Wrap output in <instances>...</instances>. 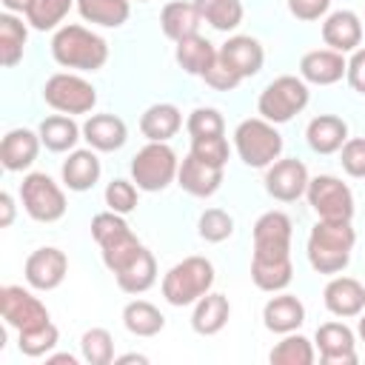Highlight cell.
I'll list each match as a JSON object with an SVG mask.
<instances>
[{
    "mask_svg": "<svg viewBox=\"0 0 365 365\" xmlns=\"http://www.w3.org/2000/svg\"><path fill=\"white\" fill-rule=\"evenodd\" d=\"M356 242V231L351 222H334V220H317V225L308 234V262L317 274H339L351 262V251Z\"/></svg>",
    "mask_w": 365,
    "mask_h": 365,
    "instance_id": "cell-3",
    "label": "cell"
},
{
    "mask_svg": "<svg viewBox=\"0 0 365 365\" xmlns=\"http://www.w3.org/2000/svg\"><path fill=\"white\" fill-rule=\"evenodd\" d=\"M46 362H51V365H77V356L74 354H48L46 356Z\"/></svg>",
    "mask_w": 365,
    "mask_h": 365,
    "instance_id": "cell-49",
    "label": "cell"
},
{
    "mask_svg": "<svg viewBox=\"0 0 365 365\" xmlns=\"http://www.w3.org/2000/svg\"><path fill=\"white\" fill-rule=\"evenodd\" d=\"M180 160L168 143H148L131 157V180L140 191H163L177 180Z\"/></svg>",
    "mask_w": 365,
    "mask_h": 365,
    "instance_id": "cell-7",
    "label": "cell"
},
{
    "mask_svg": "<svg viewBox=\"0 0 365 365\" xmlns=\"http://www.w3.org/2000/svg\"><path fill=\"white\" fill-rule=\"evenodd\" d=\"M68 274V257L54 248V245H43L37 251L29 254L23 277L34 291H54Z\"/></svg>",
    "mask_w": 365,
    "mask_h": 365,
    "instance_id": "cell-14",
    "label": "cell"
},
{
    "mask_svg": "<svg viewBox=\"0 0 365 365\" xmlns=\"http://www.w3.org/2000/svg\"><path fill=\"white\" fill-rule=\"evenodd\" d=\"M200 17L214 26L217 31H231L242 23V3L240 0H191Z\"/></svg>",
    "mask_w": 365,
    "mask_h": 365,
    "instance_id": "cell-35",
    "label": "cell"
},
{
    "mask_svg": "<svg viewBox=\"0 0 365 365\" xmlns=\"http://www.w3.org/2000/svg\"><path fill=\"white\" fill-rule=\"evenodd\" d=\"M262 322L271 334H291L305 322V305L294 294H279L271 297L262 308Z\"/></svg>",
    "mask_w": 365,
    "mask_h": 365,
    "instance_id": "cell-24",
    "label": "cell"
},
{
    "mask_svg": "<svg viewBox=\"0 0 365 365\" xmlns=\"http://www.w3.org/2000/svg\"><path fill=\"white\" fill-rule=\"evenodd\" d=\"M322 40H325L328 48H334L339 54L356 51L359 43H362V20L348 9L331 11L322 23Z\"/></svg>",
    "mask_w": 365,
    "mask_h": 365,
    "instance_id": "cell-20",
    "label": "cell"
},
{
    "mask_svg": "<svg viewBox=\"0 0 365 365\" xmlns=\"http://www.w3.org/2000/svg\"><path fill=\"white\" fill-rule=\"evenodd\" d=\"M191 154L200 157V160H205V163H211V165L225 168L231 148H228V140L222 134H214V137H191Z\"/></svg>",
    "mask_w": 365,
    "mask_h": 365,
    "instance_id": "cell-41",
    "label": "cell"
},
{
    "mask_svg": "<svg viewBox=\"0 0 365 365\" xmlns=\"http://www.w3.org/2000/svg\"><path fill=\"white\" fill-rule=\"evenodd\" d=\"M356 334H359V339L365 342V311L359 314V322H356Z\"/></svg>",
    "mask_w": 365,
    "mask_h": 365,
    "instance_id": "cell-51",
    "label": "cell"
},
{
    "mask_svg": "<svg viewBox=\"0 0 365 365\" xmlns=\"http://www.w3.org/2000/svg\"><path fill=\"white\" fill-rule=\"evenodd\" d=\"M37 134H40V143H43L48 151L60 154V151H71V148L77 145L83 128L71 120V114H51V117H46V120L40 123Z\"/></svg>",
    "mask_w": 365,
    "mask_h": 365,
    "instance_id": "cell-30",
    "label": "cell"
},
{
    "mask_svg": "<svg viewBox=\"0 0 365 365\" xmlns=\"http://www.w3.org/2000/svg\"><path fill=\"white\" fill-rule=\"evenodd\" d=\"M0 3H3L6 11H11V14H14V11H23V14H26V11L31 9L34 0H0Z\"/></svg>",
    "mask_w": 365,
    "mask_h": 365,
    "instance_id": "cell-48",
    "label": "cell"
},
{
    "mask_svg": "<svg viewBox=\"0 0 365 365\" xmlns=\"http://www.w3.org/2000/svg\"><path fill=\"white\" fill-rule=\"evenodd\" d=\"M77 0H34L31 9L26 11V20L31 29L37 31H48L54 29L57 23H63V17L68 14V9L74 6Z\"/></svg>",
    "mask_w": 365,
    "mask_h": 365,
    "instance_id": "cell-38",
    "label": "cell"
},
{
    "mask_svg": "<svg viewBox=\"0 0 365 365\" xmlns=\"http://www.w3.org/2000/svg\"><path fill=\"white\" fill-rule=\"evenodd\" d=\"M106 268L114 274L117 285L125 294H145L157 282V259L154 254L137 240L134 231L100 245Z\"/></svg>",
    "mask_w": 365,
    "mask_h": 365,
    "instance_id": "cell-2",
    "label": "cell"
},
{
    "mask_svg": "<svg viewBox=\"0 0 365 365\" xmlns=\"http://www.w3.org/2000/svg\"><path fill=\"white\" fill-rule=\"evenodd\" d=\"M60 339V331L54 322H46V325H37V328H29V331H17V348L23 356H46Z\"/></svg>",
    "mask_w": 365,
    "mask_h": 365,
    "instance_id": "cell-37",
    "label": "cell"
},
{
    "mask_svg": "<svg viewBox=\"0 0 365 365\" xmlns=\"http://www.w3.org/2000/svg\"><path fill=\"white\" fill-rule=\"evenodd\" d=\"M331 0H288V11L297 17V20H319L325 11H328Z\"/></svg>",
    "mask_w": 365,
    "mask_h": 365,
    "instance_id": "cell-45",
    "label": "cell"
},
{
    "mask_svg": "<svg viewBox=\"0 0 365 365\" xmlns=\"http://www.w3.org/2000/svg\"><path fill=\"white\" fill-rule=\"evenodd\" d=\"M182 125V114L174 103H154L140 117V131L148 143H168Z\"/></svg>",
    "mask_w": 365,
    "mask_h": 365,
    "instance_id": "cell-25",
    "label": "cell"
},
{
    "mask_svg": "<svg viewBox=\"0 0 365 365\" xmlns=\"http://www.w3.org/2000/svg\"><path fill=\"white\" fill-rule=\"evenodd\" d=\"M220 48H214L211 40H205L202 34H191V37H182L174 48V57L180 63V68L185 74H194V77H205V71L214 66Z\"/></svg>",
    "mask_w": 365,
    "mask_h": 365,
    "instance_id": "cell-29",
    "label": "cell"
},
{
    "mask_svg": "<svg viewBox=\"0 0 365 365\" xmlns=\"http://www.w3.org/2000/svg\"><path fill=\"white\" fill-rule=\"evenodd\" d=\"M308 168L297 157L277 160L265 168V191L279 202H297L308 188Z\"/></svg>",
    "mask_w": 365,
    "mask_h": 365,
    "instance_id": "cell-13",
    "label": "cell"
},
{
    "mask_svg": "<svg viewBox=\"0 0 365 365\" xmlns=\"http://www.w3.org/2000/svg\"><path fill=\"white\" fill-rule=\"evenodd\" d=\"M197 234L205 242H222L234 234V217L222 208H205L197 220Z\"/></svg>",
    "mask_w": 365,
    "mask_h": 365,
    "instance_id": "cell-39",
    "label": "cell"
},
{
    "mask_svg": "<svg viewBox=\"0 0 365 365\" xmlns=\"http://www.w3.org/2000/svg\"><path fill=\"white\" fill-rule=\"evenodd\" d=\"M40 134L29 128H11L0 143V163L6 171H26L40 151Z\"/></svg>",
    "mask_w": 365,
    "mask_h": 365,
    "instance_id": "cell-21",
    "label": "cell"
},
{
    "mask_svg": "<svg viewBox=\"0 0 365 365\" xmlns=\"http://www.w3.org/2000/svg\"><path fill=\"white\" fill-rule=\"evenodd\" d=\"M77 11L86 23H97L106 29H117L128 20V0H77Z\"/></svg>",
    "mask_w": 365,
    "mask_h": 365,
    "instance_id": "cell-32",
    "label": "cell"
},
{
    "mask_svg": "<svg viewBox=\"0 0 365 365\" xmlns=\"http://www.w3.org/2000/svg\"><path fill=\"white\" fill-rule=\"evenodd\" d=\"M308 83L302 77H294V74H282L277 80H271L259 100H257V111L262 120L268 123H288L294 114H299L305 106H308Z\"/></svg>",
    "mask_w": 365,
    "mask_h": 365,
    "instance_id": "cell-8",
    "label": "cell"
},
{
    "mask_svg": "<svg viewBox=\"0 0 365 365\" xmlns=\"http://www.w3.org/2000/svg\"><path fill=\"white\" fill-rule=\"evenodd\" d=\"M80 356L88 365H111L114 362V336L106 328H88L80 336Z\"/></svg>",
    "mask_w": 365,
    "mask_h": 365,
    "instance_id": "cell-36",
    "label": "cell"
},
{
    "mask_svg": "<svg viewBox=\"0 0 365 365\" xmlns=\"http://www.w3.org/2000/svg\"><path fill=\"white\" fill-rule=\"evenodd\" d=\"M234 148L248 168H268L282 154V134L262 117H248L234 131Z\"/></svg>",
    "mask_w": 365,
    "mask_h": 365,
    "instance_id": "cell-6",
    "label": "cell"
},
{
    "mask_svg": "<svg viewBox=\"0 0 365 365\" xmlns=\"http://www.w3.org/2000/svg\"><path fill=\"white\" fill-rule=\"evenodd\" d=\"M345 77H348V86H351L354 91L365 94V48H356V51L351 54Z\"/></svg>",
    "mask_w": 365,
    "mask_h": 365,
    "instance_id": "cell-46",
    "label": "cell"
},
{
    "mask_svg": "<svg viewBox=\"0 0 365 365\" xmlns=\"http://www.w3.org/2000/svg\"><path fill=\"white\" fill-rule=\"evenodd\" d=\"M26 40H29L26 23L17 20L11 11L0 14V63L6 68H11V66L20 63L23 48H26Z\"/></svg>",
    "mask_w": 365,
    "mask_h": 365,
    "instance_id": "cell-33",
    "label": "cell"
},
{
    "mask_svg": "<svg viewBox=\"0 0 365 365\" xmlns=\"http://www.w3.org/2000/svg\"><path fill=\"white\" fill-rule=\"evenodd\" d=\"M100 171L103 168H100V160H97L94 148H74L66 157L63 168H60L63 182L71 191H88V188H94V182L100 180Z\"/></svg>",
    "mask_w": 365,
    "mask_h": 365,
    "instance_id": "cell-28",
    "label": "cell"
},
{
    "mask_svg": "<svg viewBox=\"0 0 365 365\" xmlns=\"http://www.w3.org/2000/svg\"><path fill=\"white\" fill-rule=\"evenodd\" d=\"M305 197H308V205L314 208V214L319 220L351 222V217H354V194L334 174H319V177L308 180Z\"/></svg>",
    "mask_w": 365,
    "mask_h": 365,
    "instance_id": "cell-11",
    "label": "cell"
},
{
    "mask_svg": "<svg viewBox=\"0 0 365 365\" xmlns=\"http://www.w3.org/2000/svg\"><path fill=\"white\" fill-rule=\"evenodd\" d=\"M314 345L322 365H356V336L345 322H322Z\"/></svg>",
    "mask_w": 365,
    "mask_h": 365,
    "instance_id": "cell-15",
    "label": "cell"
},
{
    "mask_svg": "<svg viewBox=\"0 0 365 365\" xmlns=\"http://www.w3.org/2000/svg\"><path fill=\"white\" fill-rule=\"evenodd\" d=\"M177 182L191 197H211L222 185V168L220 165H211V163H205V160H200V157H194L188 151L185 160L180 163Z\"/></svg>",
    "mask_w": 365,
    "mask_h": 365,
    "instance_id": "cell-18",
    "label": "cell"
},
{
    "mask_svg": "<svg viewBox=\"0 0 365 365\" xmlns=\"http://www.w3.org/2000/svg\"><path fill=\"white\" fill-rule=\"evenodd\" d=\"M0 211H3L0 225H3V228H9V225L14 222V200H11V194H9V191H3V194H0Z\"/></svg>",
    "mask_w": 365,
    "mask_h": 365,
    "instance_id": "cell-47",
    "label": "cell"
},
{
    "mask_svg": "<svg viewBox=\"0 0 365 365\" xmlns=\"http://www.w3.org/2000/svg\"><path fill=\"white\" fill-rule=\"evenodd\" d=\"M140 3H148V0H140Z\"/></svg>",
    "mask_w": 365,
    "mask_h": 365,
    "instance_id": "cell-52",
    "label": "cell"
},
{
    "mask_svg": "<svg viewBox=\"0 0 365 365\" xmlns=\"http://www.w3.org/2000/svg\"><path fill=\"white\" fill-rule=\"evenodd\" d=\"M211 88H217V91H234L240 83H242V77L234 71V68H228L222 60H220V54H217V60H214V66L205 71V77H202Z\"/></svg>",
    "mask_w": 365,
    "mask_h": 365,
    "instance_id": "cell-44",
    "label": "cell"
},
{
    "mask_svg": "<svg viewBox=\"0 0 365 365\" xmlns=\"http://www.w3.org/2000/svg\"><path fill=\"white\" fill-rule=\"evenodd\" d=\"M185 128H188L191 137H214V134H222L225 131V120H222V114L217 108L200 106V108H194L188 114Z\"/></svg>",
    "mask_w": 365,
    "mask_h": 365,
    "instance_id": "cell-40",
    "label": "cell"
},
{
    "mask_svg": "<svg viewBox=\"0 0 365 365\" xmlns=\"http://www.w3.org/2000/svg\"><path fill=\"white\" fill-rule=\"evenodd\" d=\"M106 205H108L111 211H117V214L134 211V208H137V185L128 182V180H123V177L111 180V182L106 185Z\"/></svg>",
    "mask_w": 365,
    "mask_h": 365,
    "instance_id": "cell-42",
    "label": "cell"
},
{
    "mask_svg": "<svg viewBox=\"0 0 365 365\" xmlns=\"http://www.w3.org/2000/svg\"><path fill=\"white\" fill-rule=\"evenodd\" d=\"M51 57L63 68H77V71H97L108 60V43L77 23H68L54 31L51 37Z\"/></svg>",
    "mask_w": 365,
    "mask_h": 365,
    "instance_id": "cell-4",
    "label": "cell"
},
{
    "mask_svg": "<svg viewBox=\"0 0 365 365\" xmlns=\"http://www.w3.org/2000/svg\"><path fill=\"white\" fill-rule=\"evenodd\" d=\"M231 317V305H228V297L217 294V291H208L205 297H200L194 302V314H191V328L200 334V336H214L225 328Z\"/></svg>",
    "mask_w": 365,
    "mask_h": 365,
    "instance_id": "cell-26",
    "label": "cell"
},
{
    "mask_svg": "<svg viewBox=\"0 0 365 365\" xmlns=\"http://www.w3.org/2000/svg\"><path fill=\"white\" fill-rule=\"evenodd\" d=\"M20 200L26 214L37 222H57L66 214V194L46 171H31L23 177Z\"/></svg>",
    "mask_w": 365,
    "mask_h": 365,
    "instance_id": "cell-10",
    "label": "cell"
},
{
    "mask_svg": "<svg viewBox=\"0 0 365 365\" xmlns=\"http://www.w3.org/2000/svg\"><path fill=\"white\" fill-rule=\"evenodd\" d=\"M217 274L211 259L205 257H185L177 265H171L163 277V297L168 305L182 308V305H194L200 297H205L214 285Z\"/></svg>",
    "mask_w": 365,
    "mask_h": 365,
    "instance_id": "cell-5",
    "label": "cell"
},
{
    "mask_svg": "<svg viewBox=\"0 0 365 365\" xmlns=\"http://www.w3.org/2000/svg\"><path fill=\"white\" fill-rule=\"evenodd\" d=\"M268 359L274 365H311L317 359V351H314V342L302 334H282V339L271 348Z\"/></svg>",
    "mask_w": 365,
    "mask_h": 365,
    "instance_id": "cell-34",
    "label": "cell"
},
{
    "mask_svg": "<svg viewBox=\"0 0 365 365\" xmlns=\"http://www.w3.org/2000/svg\"><path fill=\"white\" fill-rule=\"evenodd\" d=\"M123 325L134 336H157L165 328V317L148 299H131L123 308Z\"/></svg>",
    "mask_w": 365,
    "mask_h": 365,
    "instance_id": "cell-31",
    "label": "cell"
},
{
    "mask_svg": "<svg viewBox=\"0 0 365 365\" xmlns=\"http://www.w3.org/2000/svg\"><path fill=\"white\" fill-rule=\"evenodd\" d=\"M200 11L194 3H185V0H171L163 6L160 11V29L168 40L180 43L182 37H191V34H200Z\"/></svg>",
    "mask_w": 365,
    "mask_h": 365,
    "instance_id": "cell-27",
    "label": "cell"
},
{
    "mask_svg": "<svg viewBox=\"0 0 365 365\" xmlns=\"http://www.w3.org/2000/svg\"><path fill=\"white\" fill-rule=\"evenodd\" d=\"M322 302L339 319L359 317L365 311V285L354 277H331L322 291Z\"/></svg>",
    "mask_w": 365,
    "mask_h": 365,
    "instance_id": "cell-16",
    "label": "cell"
},
{
    "mask_svg": "<svg viewBox=\"0 0 365 365\" xmlns=\"http://www.w3.org/2000/svg\"><path fill=\"white\" fill-rule=\"evenodd\" d=\"M220 60L245 80V77L259 74V68L265 63V51L259 46V40H254L248 34H237L220 46Z\"/></svg>",
    "mask_w": 365,
    "mask_h": 365,
    "instance_id": "cell-19",
    "label": "cell"
},
{
    "mask_svg": "<svg viewBox=\"0 0 365 365\" xmlns=\"http://www.w3.org/2000/svg\"><path fill=\"white\" fill-rule=\"evenodd\" d=\"M348 60L334 48H314L305 51L299 60V77L314 86H334L345 77Z\"/></svg>",
    "mask_w": 365,
    "mask_h": 365,
    "instance_id": "cell-17",
    "label": "cell"
},
{
    "mask_svg": "<svg viewBox=\"0 0 365 365\" xmlns=\"http://www.w3.org/2000/svg\"><path fill=\"white\" fill-rule=\"evenodd\" d=\"M339 163L348 177L362 180L365 177V137H348L339 148Z\"/></svg>",
    "mask_w": 365,
    "mask_h": 365,
    "instance_id": "cell-43",
    "label": "cell"
},
{
    "mask_svg": "<svg viewBox=\"0 0 365 365\" xmlns=\"http://www.w3.org/2000/svg\"><path fill=\"white\" fill-rule=\"evenodd\" d=\"M305 140L314 154H336L348 140V123L336 114H319L308 123Z\"/></svg>",
    "mask_w": 365,
    "mask_h": 365,
    "instance_id": "cell-23",
    "label": "cell"
},
{
    "mask_svg": "<svg viewBox=\"0 0 365 365\" xmlns=\"http://www.w3.org/2000/svg\"><path fill=\"white\" fill-rule=\"evenodd\" d=\"M0 314H3L6 325L17 328V331H29V328L51 322L48 308L23 285H3L0 288Z\"/></svg>",
    "mask_w": 365,
    "mask_h": 365,
    "instance_id": "cell-12",
    "label": "cell"
},
{
    "mask_svg": "<svg viewBox=\"0 0 365 365\" xmlns=\"http://www.w3.org/2000/svg\"><path fill=\"white\" fill-rule=\"evenodd\" d=\"M83 140L94 151H117L128 140V128L120 117L114 114H91L83 123Z\"/></svg>",
    "mask_w": 365,
    "mask_h": 365,
    "instance_id": "cell-22",
    "label": "cell"
},
{
    "mask_svg": "<svg viewBox=\"0 0 365 365\" xmlns=\"http://www.w3.org/2000/svg\"><path fill=\"white\" fill-rule=\"evenodd\" d=\"M43 100L60 114H88L97 106V88L71 71H57L43 86Z\"/></svg>",
    "mask_w": 365,
    "mask_h": 365,
    "instance_id": "cell-9",
    "label": "cell"
},
{
    "mask_svg": "<svg viewBox=\"0 0 365 365\" xmlns=\"http://www.w3.org/2000/svg\"><path fill=\"white\" fill-rule=\"evenodd\" d=\"M251 279L259 291L277 294L291 285V217L282 211H265L254 222V257Z\"/></svg>",
    "mask_w": 365,
    "mask_h": 365,
    "instance_id": "cell-1",
    "label": "cell"
},
{
    "mask_svg": "<svg viewBox=\"0 0 365 365\" xmlns=\"http://www.w3.org/2000/svg\"><path fill=\"white\" fill-rule=\"evenodd\" d=\"M114 362L117 365H123V362H140V365H145L148 356H143V354H125V356H114Z\"/></svg>",
    "mask_w": 365,
    "mask_h": 365,
    "instance_id": "cell-50",
    "label": "cell"
}]
</instances>
